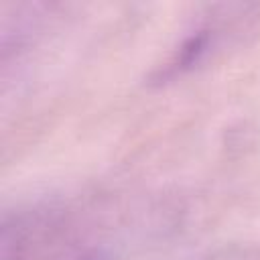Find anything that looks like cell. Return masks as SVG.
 <instances>
[{
    "label": "cell",
    "instance_id": "6da1fadb",
    "mask_svg": "<svg viewBox=\"0 0 260 260\" xmlns=\"http://www.w3.org/2000/svg\"><path fill=\"white\" fill-rule=\"evenodd\" d=\"M207 47H209V32L197 30L195 35L185 39V43L179 47L175 59L169 63V69L171 71H183V69L195 65L201 59V55L207 51Z\"/></svg>",
    "mask_w": 260,
    "mask_h": 260
},
{
    "label": "cell",
    "instance_id": "7a4b0ae2",
    "mask_svg": "<svg viewBox=\"0 0 260 260\" xmlns=\"http://www.w3.org/2000/svg\"><path fill=\"white\" fill-rule=\"evenodd\" d=\"M77 260H108V256L104 254V252H98V250H93V252H87V254H83L81 258H77Z\"/></svg>",
    "mask_w": 260,
    "mask_h": 260
}]
</instances>
